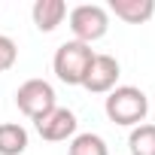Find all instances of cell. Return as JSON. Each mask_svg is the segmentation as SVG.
I'll return each mask as SVG.
<instances>
[{
	"label": "cell",
	"instance_id": "obj_1",
	"mask_svg": "<svg viewBox=\"0 0 155 155\" xmlns=\"http://www.w3.org/2000/svg\"><path fill=\"white\" fill-rule=\"evenodd\" d=\"M104 113L119 128H137L149 116V97L137 85H116L104 97Z\"/></svg>",
	"mask_w": 155,
	"mask_h": 155
},
{
	"label": "cell",
	"instance_id": "obj_2",
	"mask_svg": "<svg viewBox=\"0 0 155 155\" xmlns=\"http://www.w3.org/2000/svg\"><path fill=\"white\" fill-rule=\"evenodd\" d=\"M91 61H94V49L91 46H85L79 40H67L52 55V73L64 85H82Z\"/></svg>",
	"mask_w": 155,
	"mask_h": 155
},
{
	"label": "cell",
	"instance_id": "obj_3",
	"mask_svg": "<svg viewBox=\"0 0 155 155\" xmlns=\"http://www.w3.org/2000/svg\"><path fill=\"white\" fill-rule=\"evenodd\" d=\"M67 21H70L73 40H79L85 46L104 40L107 31H110V12L101 3H79V6H73L67 12Z\"/></svg>",
	"mask_w": 155,
	"mask_h": 155
},
{
	"label": "cell",
	"instance_id": "obj_4",
	"mask_svg": "<svg viewBox=\"0 0 155 155\" xmlns=\"http://www.w3.org/2000/svg\"><path fill=\"white\" fill-rule=\"evenodd\" d=\"M15 107L31 119V122H40L46 113H52L58 107V94L52 88V82L46 79H28L15 88Z\"/></svg>",
	"mask_w": 155,
	"mask_h": 155
},
{
	"label": "cell",
	"instance_id": "obj_5",
	"mask_svg": "<svg viewBox=\"0 0 155 155\" xmlns=\"http://www.w3.org/2000/svg\"><path fill=\"white\" fill-rule=\"evenodd\" d=\"M37 134L46 140V143H64V140H73L76 128H79V119H76V113L70 107H55L52 113H46L40 122H34Z\"/></svg>",
	"mask_w": 155,
	"mask_h": 155
},
{
	"label": "cell",
	"instance_id": "obj_6",
	"mask_svg": "<svg viewBox=\"0 0 155 155\" xmlns=\"http://www.w3.org/2000/svg\"><path fill=\"white\" fill-rule=\"evenodd\" d=\"M119 76H122V67L113 55H101L94 52V61L82 79V88L91 91V94H110L116 85H119Z\"/></svg>",
	"mask_w": 155,
	"mask_h": 155
},
{
	"label": "cell",
	"instance_id": "obj_7",
	"mask_svg": "<svg viewBox=\"0 0 155 155\" xmlns=\"http://www.w3.org/2000/svg\"><path fill=\"white\" fill-rule=\"evenodd\" d=\"M31 18H34V25H37L40 34H52V31H58L64 25L67 3H64V0H34Z\"/></svg>",
	"mask_w": 155,
	"mask_h": 155
},
{
	"label": "cell",
	"instance_id": "obj_8",
	"mask_svg": "<svg viewBox=\"0 0 155 155\" xmlns=\"http://www.w3.org/2000/svg\"><path fill=\"white\" fill-rule=\"evenodd\" d=\"M107 12H113L125 25H146L155 15V0H110Z\"/></svg>",
	"mask_w": 155,
	"mask_h": 155
},
{
	"label": "cell",
	"instance_id": "obj_9",
	"mask_svg": "<svg viewBox=\"0 0 155 155\" xmlns=\"http://www.w3.org/2000/svg\"><path fill=\"white\" fill-rule=\"evenodd\" d=\"M31 134L18 122H0V155H25Z\"/></svg>",
	"mask_w": 155,
	"mask_h": 155
},
{
	"label": "cell",
	"instance_id": "obj_10",
	"mask_svg": "<svg viewBox=\"0 0 155 155\" xmlns=\"http://www.w3.org/2000/svg\"><path fill=\"white\" fill-rule=\"evenodd\" d=\"M67 155H110V146L101 134L94 131H82V134H76L67 146Z\"/></svg>",
	"mask_w": 155,
	"mask_h": 155
},
{
	"label": "cell",
	"instance_id": "obj_11",
	"mask_svg": "<svg viewBox=\"0 0 155 155\" xmlns=\"http://www.w3.org/2000/svg\"><path fill=\"white\" fill-rule=\"evenodd\" d=\"M128 152L131 155H155V125L143 122V125L131 128V134H128Z\"/></svg>",
	"mask_w": 155,
	"mask_h": 155
},
{
	"label": "cell",
	"instance_id": "obj_12",
	"mask_svg": "<svg viewBox=\"0 0 155 155\" xmlns=\"http://www.w3.org/2000/svg\"><path fill=\"white\" fill-rule=\"evenodd\" d=\"M15 61H18V46H15V40L6 37V34H0V73L12 70Z\"/></svg>",
	"mask_w": 155,
	"mask_h": 155
}]
</instances>
